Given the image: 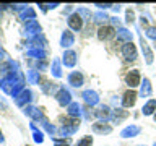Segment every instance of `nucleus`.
Masks as SVG:
<instances>
[{
  "label": "nucleus",
  "mask_w": 156,
  "mask_h": 146,
  "mask_svg": "<svg viewBox=\"0 0 156 146\" xmlns=\"http://www.w3.org/2000/svg\"><path fill=\"white\" fill-rule=\"evenodd\" d=\"M96 117H99V119H109V115H111V109L107 106H101L99 109H98L96 112Z\"/></svg>",
  "instance_id": "16"
},
{
  "label": "nucleus",
  "mask_w": 156,
  "mask_h": 146,
  "mask_svg": "<svg viewBox=\"0 0 156 146\" xmlns=\"http://www.w3.org/2000/svg\"><path fill=\"white\" fill-rule=\"evenodd\" d=\"M122 55H124L125 60H129V62H133L136 60V47H135V44L133 42H125L124 46H122Z\"/></svg>",
  "instance_id": "1"
},
{
  "label": "nucleus",
  "mask_w": 156,
  "mask_h": 146,
  "mask_svg": "<svg viewBox=\"0 0 156 146\" xmlns=\"http://www.w3.org/2000/svg\"><path fill=\"white\" fill-rule=\"evenodd\" d=\"M83 99H85V102L88 106H94L99 102V97H98V92L96 91H91V89H88L83 92Z\"/></svg>",
  "instance_id": "6"
},
{
  "label": "nucleus",
  "mask_w": 156,
  "mask_h": 146,
  "mask_svg": "<svg viewBox=\"0 0 156 146\" xmlns=\"http://www.w3.org/2000/svg\"><path fill=\"white\" fill-rule=\"evenodd\" d=\"M140 81H141V76H140V71L138 70H130L129 73L125 75V83L129 85V88L132 89V88H136L140 86Z\"/></svg>",
  "instance_id": "3"
},
{
  "label": "nucleus",
  "mask_w": 156,
  "mask_h": 146,
  "mask_svg": "<svg viewBox=\"0 0 156 146\" xmlns=\"http://www.w3.org/2000/svg\"><path fill=\"white\" fill-rule=\"evenodd\" d=\"M81 114V107L78 102H72L70 106H68V117H72V119H76V117H80Z\"/></svg>",
  "instance_id": "13"
},
{
  "label": "nucleus",
  "mask_w": 156,
  "mask_h": 146,
  "mask_svg": "<svg viewBox=\"0 0 156 146\" xmlns=\"http://www.w3.org/2000/svg\"><path fill=\"white\" fill-rule=\"evenodd\" d=\"M154 146H156V144H154Z\"/></svg>",
  "instance_id": "29"
},
{
  "label": "nucleus",
  "mask_w": 156,
  "mask_h": 146,
  "mask_svg": "<svg viewBox=\"0 0 156 146\" xmlns=\"http://www.w3.org/2000/svg\"><path fill=\"white\" fill-rule=\"evenodd\" d=\"M151 94V85H150V80L145 78L143 80V86H141V96H150Z\"/></svg>",
  "instance_id": "19"
},
{
  "label": "nucleus",
  "mask_w": 156,
  "mask_h": 146,
  "mask_svg": "<svg viewBox=\"0 0 156 146\" xmlns=\"http://www.w3.org/2000/svg\"><path fill=\"white\" fill-rule=\"evenodd\" d=\"M55 97H57L58 104H62V106H65V104L70 106V104H72V102H70V92H68L67 89H63V88L57 92V96H55Z\"/></svg>",
  "instance_id": "9"
},
{
  "label": "nucleus",
  "mask_w": 156,
  "mask_h": 146,
  "mask_svg": "<svg viewBox=\"0 0 156 146\" xmlns=\"http://www.w3.org/2000/svg\"><path fill=\"white\" fill-rule=\"evenodd\" d=\"M55 146H68V143H60V141H57Z\"/></svg>",
  "instance_id": "26"
},
{
  "label": "nucleus",
  "mask_w": 156,
  "mask_h": 146,
  "mask_svg": "<svg viewBox=\"0 0 156 146\" xmlns=\"http://www.w3.org/2000/svg\"><path fill=\"white\" fill-rule=\"evenodd\" d=\"M138 133H140V127H136V125H130V127H127V128L122 130L120 136H124V138H132V136H136Z\"/></svg>",
  "instance_id": "10"
},
{
  "label": "nucleus",
  "mask_w": 156,
  "mask_h": 146,
  "mask_svg": "<svg viewBox=\"0 0 156 146\" xmlns=\"http://www.w3.org/2000/svg\"><path fill=\"white\" fill-rule=\"evenodd\" d=\"M117 39H119V41H127V42H130V39H132V33H129L127 29H119Z\"/></svg>",
  "instance_id": "18"
},
{
  "label": "nucleus",
  "mask_w": 156,
  "mask_h": 146,
  "mask_svg": "<svg viewBox=\"0 0 156 146\" xmlns=\"http://www.w3.org/2000/svg\"><path fill=\"white\" fill-rule=\"evenodd\" d=\"M0 141H2V133H0Z\"/></svg>",
  "instance_id": "27"
},
{
  "label": "nucleus",
  "mask_w": 156,
  "mask_h": 146,
  "mask_svg": "<svg viewBox=\"0 0 156 146\" xmlns=\"http://www.w3.org/2000/svg\"><path fill=\"white\" fill-rule=\"evenodd\" d=\"M63 63H65V67H73L76 63V52L73 50H67L63 54Z\"/></svg>",
  "instance_id": "11"
},
{
  "label": "nucleus",
  "mask_w": 156,
  "mask_h": 146,
  "mask_svg": "<svg viewBox=\"0 0 156 146\" xmlns=\"http://www.w3.org/2000/svg\"><path fill=\"white\" fill-rule=\"evenodd\" d=\"M68 83H70L72 86H75V88L83 86V75H81L80 71H73V73H70V76H68Z\"/></svg>",
  "instance_id": "8"
},
{
  "label": "nucleus",
  "mask_w": 156,
  "mask_h": 146,
  "mask_svg": "<svg viewBox=\"0 0 156 146\" xmlns=\"http://www.w3.org/2000/svg\"><path fill=\"white\" fill-rule=\"evenodd\" d=\"M93 144V136H85V138L78 140L76 146H91Z\"/></svg>",
  "instance_id": "20"
},
{
  "label": "nucleus",
  "mask_w": 156,
  "mask_h": 146,
  "mask_svg": "<svg viewBox=\"0 0 156 146\" xmlns=\"http://www.w3.org/2000/svg\"><path fill=\"white\" fill-rule=\"evenodd\" d=\"M94 18H96V23H104V21H107V15L106 13H102V12H99V13H96L94 15Z\"/></svg>",
  "instance_id": "21"
},
{
  "label": "nucleus",
  "mask_w": 156,
  "mask_h": 146,
  "mask_svg": "<svg viewBox=\"0 0 156 146\" xmlns=\"http://www.w3.org/2000/svg\"><path fill=\"white\" fill-rule=\"evenodd\" d=\"M154 110H156V99H150V101L143 106V109H141L143 115H153Z\"/></svg>",
  "instance_id": "12"
},
{
  "label": "nucleus",
  "mask_w": 156,
  "mask_h": 146,
  "mask_svg": "<svg viewBox=\"0 0 156 146\" xmlns=\"http://www.w3.org/2000/svg\"><path fill=\"white\" fill-rule=\"evenodd\" d=\"M96 7H99L102 10V8H111V7H114V5H111V3H96Z\"/></svg>",
  "instance_id": "25"
},
{
  "label": "nucleus",
  "mask_w": 156,
  "mask_h": 146,
  "mask_svg": "<svg viewBox=\"0 0 156 146\" xmlns=\"http://www.w3.org/2000/svg\"><path fill=\"white\" fill-rule=\"evenodd\" d=\"M67 21H68V26H70V28L73 29V31H80V29L83 28V18H81L78 13L70 15Z\"/></svg>",
  "instance_id": "5"
},
{
  "label": "nucleus",
  "mask_w": 156,
  "mask_h": 146,
  "mask_svg": "<svg viewBox=\"0 0 156 146\" xmlns=\"http://www.w3.org/2000/svg\"><path fill=\"white\" fill-rule=\"evenodd\" d=\"M140 46H141V50H143L145 57H146V63H151V62H153V54H151L150 47H148V44L145 42V39H143V37H140Z\"/></svg>",
  "instance_id": "14"
},
{
  "label": "nucleus",
  "mask_w": 156,
  "mask_h": 146,
  "mask_svg": "<svg viewBox=\"0 0 156 146\" xmlns=\"http://www.w3.org/2000/svg\"><path fill=\"white\" fill-rule=\"evenodd\" d=\"M154 120H156V112H154Z\"/></svg>",
  "instance_id": "28"
},
{
  "label": "nucleus",
  "mask_w": 156,
  "mask_h": 146,
  "mask_svg": "<svg viewBox=\"0 0 156 146\" xmlns=\"http://www.w3.org/2000/svg\"><path fill=\"white\" fill-rule=\"evenodd\" d=\"M136 97H138V92L133 91V89H127L124 92V96H122V106L124 107H133L135 102H136Z\"/></svg>",
  "instance_id": "4"
},
{
  "label": "nucleus",
  "mask_w": 156,
  "mask_h": 146,
  "mask_svg": "<svg viewBox=\"0 0 156 146\" xmlns=\"http://www.w3.org/2000/svg\"><path fill=\"white\" fill-rule=\"evenodd\" d=\"M146 36H148L150 39H156V26L146 28Z\"/></svg>",
  "instance_id": "22"
},
{
  "label": "nucleus",
  "mask_w": 156,
  "mask_h": 146,
  "mask_svg": "<svg viewBox=\"0 0 156 146\" xmlns=\"http://www.w3.org/2000/svg\"><path fill=\"white\" fill-rule=\"evenodd\" d=\"M125 16H127V19H125V21L129 23V24H132V23H133V18H135V15H133V12H132V10H127Z\"/></svg>",
  "instance_id": "23"
},
{
  "label": "nucleus",
  "mask_w": 156,
  "mask_h": 146,
  "mask_svg": "<svg viewBox=\"0 0 156 146\" xmlns=\"http://www.w3.org/2000/svg\"><path fill=\"white\" fill-rule=\"evenodd\" d=\"M93 131H94V133H101V135L111 133V131H112V127L107 125V123H104V122H96V123H93Z\"/></svg>",
  "instance_id": "7"
},
{
  "label": "nucleus",
  "mask_w": 156,
  "mask_h": 146,
  "mask_svg": "<svg viewBox=\"0 0 156 146\" xmlns=\"http://www.w3.org/2000/svg\"><path fill=\"white\" fill-rule=\"evenodd\" d=\"M114 36H115V29L112 26H109V24H102L98 29V39L99 41H109Z\"/></svg>",
  "instance_id": "2"
},
{
  "label": "nucleus",
  "mask_w": 156,
  "mask_h": 146,
  "mask_svg": "<svg viewBox=\"0 0 156 146\" xmlns=\"http://www.w3.org/2000/svg\"><path fill=\"white\" fill-rule=\"evenodd\" d=\"M127 115H129V112H127V110H124V109H115V110H114V115H112V120L119 123V122H120L122 119H125Z\"/></svg>",
  "instance_id": "17"
},
{
  "label": "nucleus",
  "mask_w": 156,
  "mask_h": 146,
  "mask_svg": "<svg viewBox=\"0 0 156 146\" xmlns=\"http://www.w3.org/2000/svg\"><path fill=\"white\" fill-rule=\"evenodd\" d=\"M54 75H55V76H60V67H58L57 62H54Z\"/></svg>",
  "instance_id": "24"
},
{
  "label": "nucleus",
  "mask_w": 156,
  "mask_h": 146,
  "mask_svg": "<svg viewBox=\"0 0 156 146\" xmlns=\"http://www.w3.org/2000/svg\"><path fill=\"white\" fill-rule=\"evenodd\" d=\"M73 41H75V37H73V34L70 33V31H65L62 34V41H60V44L63 47H70L72 44H73Z\"/></svg>",
  "instance_id": "15"
}]
</instances>
